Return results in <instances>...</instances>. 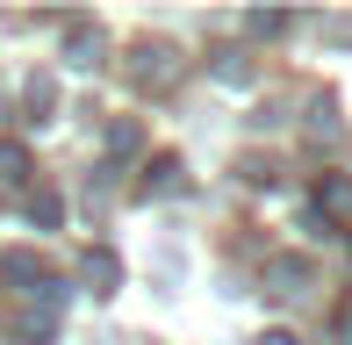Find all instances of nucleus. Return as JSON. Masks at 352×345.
<instances>
[{
    "mask_svg": "<svg viewBox=\"0 0 352 345\" xmlns=\"http://www.w3.org/2000/svg\"><path fill=\"white\" fill-rule=\"evenodd\" d=\"M259 345H287V338H259Z\"/></svg>",
    "mask_w": 352,
    "mask_h": 345,
    "instance_id": "f257e3e1",
    "label": "nucleus"
}]
</instances>
